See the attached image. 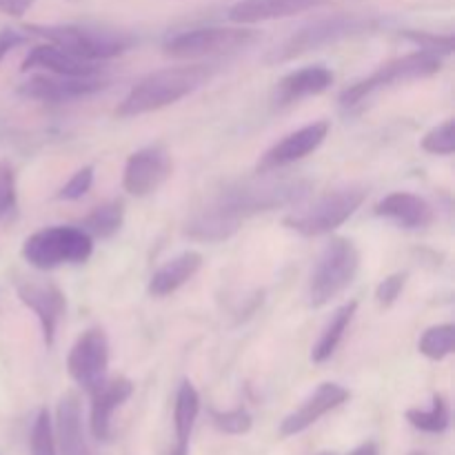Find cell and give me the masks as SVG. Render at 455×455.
<instances>
[{"label": "cell", "instance_id": "19", "mask_svg": "<svg viewBox=\"0 0 455 455\" xmlns=\"http://www.w3.org/2000/svg\"><path fill=\"white\" fill-rule=\"evenodd\" d=\"M29 69H44L47 74L56 76H98L100 74V65L98 62L83 60V58L74 56V53L65 52V49L56 47V44H38L27 53L22 60V71Z\"/></svg>", "mask_w": 455, "mask_h": 455}, {"label": "cell", "instance_id": "36", "mask_svg": "<svg viewBox=\"0 0 455 455\" xmlns=\"http://www.w3.org/2000/svg\"><path fill=\"white\" fill-rule=\"evenodd\" d=\"M36 0H0V13L4 16H13V18H20L34 7Z\"/></svg>", "mask_w": 455, "mask_h": 455}, {"label": "cell", "instance_id": "27", "mask_svg": "<svg viewBox=\"0 0 455 455\" xmlns=\"http://www.w3.org/2000/svg\"><path fill=\"white\" fill-rule=\"evenodd\" d=\"M455 345V327L453 324H438L422 333L418 349L429 360H444L453 354Z\"/></svg>", "mask_w": 455, "mask_h": 455}, {"label": "cell", "instance_id": "1", "mask_svg": "<svg viewBox=\"0 0 455 455\" xmlns=\"http://www.w3.org/2000/svg\"><path fill=\"white\" fill-rule=\"evenodd\" d=\"M309 185L302 180H258L238 182L218 191L203 209L187 220L185 234L200 243H220L234 235L247 218L260 212L293 204L305 198Z\"/></svg>", "mask_w": 455, "mask_h": 455}, {"label": "cell", "instance_id": "14", "mask_svg": "<svg viewBox=\"0 0 455 455\" xmlns=\"http://www.w3.org/2000/svg\"><path fill=\"white\" fill-rule=\"evenodd\" d=\"M16 291L22 305L34 311L36 318H38L44 345L52 347L53 340H56L58 323L65 314V296H62V291L56 284L43 283V280H25V283L18 284Z\"/></svg>", "mask_w": 455, "mask_h": 455}, {"label": "cell", "instance_id": "25", "mask_svg": "<svg viewBox=\"0 0 455 455\" xmlns=\"http://www.w3.org/2000/svg\"><path fill=\"white\" fill-rule=\"evenodd\" d=\"M124 220V209L120 200L114 203H107L102 207H96L83 222H80V229L87 231L92 238H111L114 234H118L120 227Z\"/></svg>", "mask_w": 455, "mask_h": 455}, {"label": "cell", "instance_id": "40", "mask_svg": "<svg viewBox=\"0 0 455 455\" xmlns=\"http://www.w3.org/2000/svg\"><path fill=\"white\" fill-rule=\"evenodd\" d=\"M71 3H76V0H71Z\"/></svg>", "mask_w": 455, "mask_h": 455}, {"label": "cell", "instance_id": "35", "mask_svg": "<svg viewBox=\"0 0 455 455\" xmlns=\"http://www.w3.org/2000/svg\"><path fill=\"white\" fill-rule=\"evenodd\" d=\"M27 38H29V36L22 34V31L18 29H0V62H3V58L7 56L12 49L25 44Z\"/></svg>", "mask_w": 455, "mask_h": 455}, {"label": "cell", "instance_id": "4", "mask_svg": "<svg viewBox=\"0 0 455 455\" xmlns=\"http://www.w3.org/2000/svg\"><path fill=\"white\" fill-rule=\"evenodd\" d=\"M93 251V238L80 227L60 225L36 231L22 244V258L40 271L58 269L62 265L87 262Z\"/></svg>", "mask_w": 455, "mask_h": 455}, {"label": "cell", "instance_id": "20", "mask_svg": "<svg viewBox=\"0 0 455 455\" xmlns=\"http://www.w3.org/2000/svg\"><path fill=\"white\" fill-rule=\"evenodd\" d=\"M376 216L394 220L404 229H420L434 220V209L425 198L409 191H394L376 204Z\"/></svg>", "mask_w": 455, "mask_h": 455}, {"label": "cell", "instance_id": "29", "mask_svg": "<svg viewBox=\"0 0 455 455\" xmlns=\"http://www.w3.org/2000/svg\"><path fill=\"white\" fill-rule=\"evenodd\" d=\"M212 422L218 431L227 435H244L251 431L253 418L244 407H235L231 411H212Z\"/></svg>", "mask_w": 455, "mask_h": 455}, {"label": "cell", "instance_id": "7", "mask_svg": "<svg viewBox=\"0 0 455 455\" xmlns=\"http://www.w3.org/2000/svg\"><path fill=\"white\" fill-rule=\"evenodd\" d=\"M371 27H376V20L355 16V13H338V16L320 18V20H314L302 27V29H298L289 40H284L267 58V62H289L293 58L315 52V49L327 47V44L340 43V40L349 38V36H358L363 31H369Z\"/></svg>", "mask_w": 455, "mask_h": 455}, {"label": "cell", "instance_id": "6", "mask_svg": "<svg viewBox=\"0 0 455 455\" xmlns=\"http://www.w3.org/2000/svg\"><path fill=\"white\" fill-rule=\"evenodd\" d=\"M260 34L238 27H196V29L180 31L164 40V53L178 60H196V58L225 56L235 53L240 49L251 47Z\"/></svg>", "mask_w": 455, "mask_h": 455}, {"label": "cell", "instance_id": "30", "mask_svg": "<svg viewBox=\"0 0 455 455\" xmlns=\"http://www.w3.org/2000/svg\"><path fill=\"white\" fill-rule=\"evenodd\" d=\"M422 149L435 156H451L455 151V123L444 120L422 138Z\"/></svg>", "mask_w": 455, "mask_h": 455}, {"label": "cell", "instance_id": "31", "mask_svg": "<svg viewBox=\"0 0 455 455\" xmlns=\"http://www.w3.org/2000/svg\"><path fill=\"white\" fill-rule=\"evenodd\" d=\"M404 38L416 43L418 47L425 49V52L438 53V56H449L453 52V36H440L431 34V31H404Z\"/></svg>", "mask_w": 455, "mask_h": 455}, {"label": "cell", "instance_id": "18", "mask_svg": "<svg viewBox=\"0 0 455 455\" xmlns=\"http://www.w3.org/2000/svg\"><path fill=\"white\" fill-rule=\"evenodd\" d=\"M324 0H240L229 9V20L235 25H258V22L278 20V18L296 16L318 7Z\"/></svg>", "mask_w": 455, "mask_h": 455}, {"label": "cell", "instance_id": "33", "mask_svg": "<svg viewBox=\"0 0 455 455\" xmlns=\"http://www.w3.org/2000/svg\"><path fill=\"white\" fill-rule=\"evenodd\" d=\"M93 185V167H83L71 176V180L58 191V200H78L92 189Z\"/></svg>", "mask_w": 455, "mask_h": 455}, {"label": "cell", "instance_id": "39", "mask_svg": "<svg viewBox=\"0 0 455 455\" xmlns=\"http://www.w3.org/2000/svg\"><path fill=\"white\" fill-rule=\"evenodd\" d=\"M411 455H425V453H411Z\"/></svg>", "mask_w": 455, "mask_h": 455}, {"label": "cell", "instance_id": "23", "mask_svg": "<svg viewBox=\"0 0 455 455\" xmlns=\"http://www.w3.org/2000/svg\"><path fill=\"white\" fill-rule=\"evenodd\" d=\"M200 413V395L189 380L178 387L176 404H173V429H176V447L172 455H189V440Z\"/></svg>", "mask_w": 455, "mask_h": 455}, {"label": "cell", "instance_id": "22", "mask_svg": "<svg viewBox=\"0 0 455 455\" xmlns=\"http://www.w3.org/2000/svg\"><path fill=\"white\" fill-rule=\"evenodd\" d=\"M203 267V256L198 251H182L180 256L164 262L149 280V293L156 298H164L178 291L185 283H189Z\"/></svg>", "mask_w": 455, "mask_h": 455}, {"label": "cell", "instance_id": "16", "mask_svg": "<svg viewBox=\"0 0 455 455\" xmlns=\"http://www.w3.org/2000/svg\"><path fill=\"white\" fill-rule=\"evenodd\" d=\"M132 394L133 385L127 378H111V380H105L96 391H93L92 416H89L93 438L100 440V443H109L114 411L123 407V404L132 398Z\"/></svg>", "mask_w": 455, "mask_h": 455}, {"label": "cell", "instance_id": "5", "mask_svg": "<svg viewBox=\"0 0 455 455\" xmlns=\"http://www.w3.org/2000/svg\"><path fill=\"white\" fill-rule=\"evenodd\" d=\"M360 269V253L354 240L331 238L320 253L309 280V305L324 307L340 296Z\"/></svg>", "mask_w": 455, "mask_h": 455}, {"label": "cell", "instance_id": "10", "mask_svg": "<svg viewBox=\"0 0 455 455\" xmlns=\"http://www.w3.org/2000/svg\"><path fill=\"white\" fill-rule=\"evenodd\" d=\"M71 380L83 387L87 394H93L107 380L109 369V342L102 329H87L71 347L67 358Z\"/></svg>", "mask_w": 455, "mask_h": 455}, {"label": "cell", "instance_id": "24", "mask_svg": "<svg viewBox=\"0 0 455 455\" xmlns=\"http://www.w3.org/2000/svg\"><path fill=\"white\" fill-rule=\"evenodd\" d=\"M355 311H358V302L355 300L345 302L342 307H338L336 314L331 315V320H329L327 327H324V331L320 333V340L315 342L314 351H311V360H314L315 364L327 363V360L336 354L338 345H340L342 338H345Z\"/></svg>", "mask_w": 455, "mask_h": 455}, {"label": "cell", "instance_id": "12", "mask_svg": "<svg viewBox=\"0 0 455 455\" xmlns=\"http://www.w3.org/2000/svg\"><path fill=\"white\" fill-rule=\"evenodd\" d=\"M172 176V156L163 147H145L127 158L123 187L127 194L142 198L149 196Z\"/></svg>", "mask_w": 455, "mask_h": 455}, {"label": "cell", "instance_id": "28", "mask_svg": "<svg viewBox=\"0 0 455 455\" xmlns=\"http://www.w3.org/2000/svg\"><path fill=\"white\" fill-rule=\"evenodd\" d=\"M31 455H58L56 453V438H53L52 418H49L47 409H40L36 413L34 427H31L29 438Z\"/></svg>", "mask_w": 455, "mask_h": 455}, {"label": "cell", "instance_id": "37", "mask_svg": "<svg viewBox=\"0 0 455 455\" xmlns=\"http://www.w3.org/2000/svg\"><path fill=\"white\" fill-rule=\"evenodd\" d=\"M349 455H378V447L373 443H367V444H360L358 449H354Z\"/></svg>", "mask_w": 455, "mask_h": 455}, {"label": "cell", "instance_id": "38", "mask_svg": "<svg viewBox=\"0 0 455 455\" xmlns=\"http://www.w3.org/2000/svg\"><path fill=\"white\" fill-rule=\"evenodd\" d=\"M320 455H336V453H320Z\"/></svg>", "mask_w": 455, "mask_h": 455}, {"label": "cell", "instance_id": "21", "mask_svg": "<svg viewBox=\"0 0 455 455\" xmlns=\"http://www.w3.org/2000/svg\"><path fill=\"white\" fill-rule=\"evenodd\" d=\"M58 429V449L60 455H92L83 434V411H80V400L74 394H67L58 403L56 413Z\"/></svg>", "mask_w": 455, "mask_h": 455}, {"label": "cell", "instance_id": "9", "mask_svg": "<svg viewBox=\"0 0 455 455\" xmlns=\"http://www.w3.org/2000/svg\"><path fill=\"white\" fill-rule=\"evenodd\" d=\"M440 69H443V56L420 49V52L407 53V56L387 62L380 69L373 71L369 78L347 87L345 92L340 93V102L345 107H354L358 105V102H363L367 96H371L373 92H378V89L391 87V84L398 83H407V80L427 78V76L438 74Z\"/></svg>", "mask_w": 455, "mask_h": 455}, {"label": "cell", "instance_id": "15", "mask_svg": "<svg viewBox=\"0 0 455 455\" xmlns=\"http://www.w3.org/2000/svg\"><path fill=\"white\" fill-rule=\"evenodd\" d=\"M349 391L342 385H336V382H324L320 385L296 411L289 413L287 418L280 425V435L283 438H291V435L302 434L309 427H314L320 418L327 416L329 411L338 409L340 404H345L349 400Z\"/></svg>", "mask_w": 455, "mask_h": 455}, {"label": "cell", "instance_id": "34", "mask_svg": "<svg viewBox=\"0 0 455 455\" xmlns=\"http://www.w3.org/2000/svg\"><path fill=\"white\" fill-rule=\"evenodd\" d=\"M404 283H407V274H394L389 278L382 280L376 289V300L380 307H391L403 293Z\"/></svg>", "mask_w": 455, "mask_h": 455}, {"label": "cell", "instance_id": "13", "mask_svg": "<svg viewBox=\"0 0 455 455\" xmlns=\"http://www.w3.org/2000/svg\"><path fill=\"white\" fill-rule=\"evenodd\" d=\"M327 133H329V123H324V120H320V123H311L307 124V127L298 129V132L289 133V136H284L278 145H274L265 156H262L256 172L271 173L275 172V169L289 167V164L307 158V156L314 154V151L323 145Z\"/></svg>", "mask_w": 455, "mask_h": 455}, {"label": "cell", "instance_id": "26", "mask_svg": "<svg viewBox=\"0 0 455 455\" xmlns=\"http://www.w3.org/2000/svg\"><path fill=\"white\" fill-rule=\"evenodd\" d=\"M407 420L409 425L416 427L418 431H425V434H444L451 425V413H449L447 400L435 394L431 398L429 409H409Z\"/></svg>", "mask_w": 455, "mask_h": 455}, {"label": "cell", "instance_id": "17", "mask_svg": "<svg viewBox=\"0 0 455 455\" xmlns=\"http://www.w3.org/2000/svg\"><path fill=\"white\" fill-rule=\"evenodd\" d=\"M333 84V71L327 69L324 65H309L302 69L291 71L278 80L274 89V102L275 105H293V102L302 100V98L318 96V93L327 92Z\"/></svg>", "mask_w": 455, "mask_h": 455}, {"label": "cell", "instance_id": "2", "mask_svg": "<svg viewBox=\"0 0 455 455\" xmlns=\"http://www.w3.org/2000/svg\"><path fill=\"white\" fill-rule=\"evenodd\" d=\"M212 65H182L154 71L142 78L136 87H132L116 114L120 118H133V116L163 109L203 87L212 78Z\"/></svg>", "mask_w": 455, "mask_h": 455}, {"label": "cell", "instance_id": "3", "mask_svg": "<svg viewBox=\"0 0 455 455\" xmlns=\"http://www.w3.org/2000/svg\"><path fill=\"white\" fill-rule=\"evenodd\" d=\"M25 34L40 36L47 43L89 62L109 60V58L124 53L133 44V38L124 31L80 25H29L25 27Z\"/></svg>", "mask_w": 455, "mask_h": 455}, {"label": "cell", "instance_id": "32", "mask_svg": "<svg viewBox=\"0 0 455 455\" xmlns=\"http://www.w3.org/2000/svg\"><path fill=\"white\" fill-rule=\"evenodd\" d=\"M16 209V173L7 160H0V220Z\"/></svg>", "mask_w": 455, "mask_h": 455}, {"label": "cell", "instance_id": "8", "mask_svg": "<svg viewBox=\"0 0 455 455\" xmlns=\"http://www.w3.org/2000/svg\"><path fill=\"white\" fill-rule=\"evenodd\" d=\"M367 198V191L363 187H347L333 194L323 196L315 200L311 207L302 212H293L284 218V225L298 234L314 238V235L331 234L340 225H345L351 216L360 209V204Z\"/></svg>", "mask_w": 455, "mask_h": 455}, {"label": "cell", "instance_id": "11", "mask_svg": "<svg viewBox=\"0 0 455 455\" xmlns=\"http://www.w3.org/2000/svg\"><path fill=\"white\" fill-rule=\"evenodd\" d=\"M107 87V80L98 76H56L40 74L31 76L27 83L18 87V93L40 102H69L93 96Z\"/></svg>", "mask_w": 455, "mask_h": 455}]
</instances>
